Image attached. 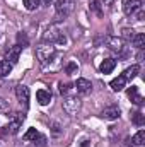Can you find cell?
Returning a JSON list of instances; mask_svg holds the SVG:
<instances>
[{
  "mask_svg": "<svg viewBox=\"0 0 145 147\" xmlns=\"http://www.w3.org/2000/svg\"><path fill=\"white\" fill-rule=\"evenodd\" d=\"M22 3H24V7L28 10H36L41 5V0H22Z\"/></svg>",
  "mask_w": 145,
  "mask_h": 147,
  "instance_id": "obj_22",
  "label": "cell"
},
{
  "mask_svg": "<svg viewBox=\"0 0 145 147\" xmlns=\"http://www.w3.org/2000/svg\"><path fill=\"white\" fill-rule=\"evenodd\" d=\"M138 72H140V67H138V65H132V67H128V69L123 72V77H125L126 82H128V80H133V79L138 75Z\"/></svg>",
  "mask_w": 145,
  "mask_h": 147,
  "instance_id": "obj_16",
  "label": "cell"
},
{
  "mask_svg": "<svg viewBox=\"0 0 145 147\" xmlns=\"http://www.w3.org/2000/svg\"><path fill=\"white\" fill-rule=\"evenodd\" d=\"M12 72V63H9L7 60H0V77H7Z\"/></svg>",
  "mask_w": 145,
  "mask_h": 147,
  "instance_id": "obj_20",
  "label": "cell"
},
{
  "mask_svg": "<svg viewBox=\"0 0 145 147\" xmlns=\"http://www.w3.org/2000/svg\"><path fill=\"white\" fill-rule=\"evenodd\" d=\"M82 108V101H80V98H77V96H72V94H67L65 98H63V110L67 115H70V116H75L79 111Z\"/></svg>",
  "mask_w": 145,
  "mask_h": 147,
  "instance_id": "obj_3",
  "label": "cell"
},
{
  "mask_svg": "<svg viewBox=\"0 0 145 147\" xmlns=\"http://www.w3.org/2000/svg\"><path fill=\"white\" fill-rule=\"evenodd\" d=\"M101 116L104 120H109V121L118 120L119 118V108L116 105H111V106H108V108H104V110L101 111Z\"/></svg>",
  "mask_w": 145,
  "mask_h": 147,
  "instance_id": "obj_10",
  "label": "cell"
},
{
  "mask_svg": "<svg viewBox=\"0 0 145 147\" xmlns=\"http://www.w3.org/2000/svg\"><path fill=\"white\" fill-rule=\"evenodd\" d=\"M132 142H133L135 146H144V144H145V130L137 132V134L132 137Z\"/></svg>",
  "mask_w": 145,
  "mask_h": 147,
  "instance_id": "obj_21",
  "label": "cell"
},
{
  "mask_svg": "<svg viewBox=\"0 0 145 147\" xmlns=\"http://www.w3.org/2000/svg\"><path fill=\"white\" fill-rule=\"evenodd\" d=\"M126 94H128V98L132 99L133 105H137V106H142V105H144V98H142V94L138 92V87H137V86H132V87L126 91Z\"/></svg>",
  "mask_w": 145,
  "mask_h": 147,
  "instance_id": "obj_11",
  "label": "cell"
},
{
  "mask_svg": "<svg viewBox=\"0 0 145 147\" xmlns=\"http://www.w3.org/2000/svg\"><path fill=\"white\" fill-rule=\"evenodd\" d=\"M89 9H91V12H94L97 17L103 16V7H101V2H99V0H91V2H89Z\"/></svg>",
  "mask_w": 145,
  "mask_h": 147,
  "instance_id": "obj_18",
  "label": "cell"
},
{
  "mask_svg": "<svg viewBox=\"0 0 145 147\" xmlns=\"http://www.w3.org/2000/svg\"><path fill=\"white\" fill-rule=\"evenodd\" d=\"M21 51H22V48L19 46V45H14V46H10L7 51H5V60L9 62V63H17L19 62V57H21Z\"/></svg>",
  "mask_w": 145,
  "mask_h": 147,
  "instance_id": "obj_9",
  "label": "cell"
},
{
  "mask_svg": "<svg viewBox=\"0 0 145 147\" xmlns=\"http://www.w3.org/2000/svg\"><path fill=\"white\" fill-rule=\"evenodd\" d=\"M36 99H38V103H39L41 106H46V105L51 103V92L46 91V89H39V91L36 92Z\"/></svg>",
  "mask_w": 145,
  "mask_h": 147,
  "instance_id": "obj_13",
  "label": "cell"
},
{
  "mask_svg": "<svg viewBox=\"0 0 145 147\" xmlns=\"http://www.w3.org/2000/svg\"><path fill=\"white\" fill-rule=\"evenodd\" d=\"M36 57H38V60H39V63L43 67H46L50 62L55 60V57H56V46L51 45V43H46V41L41 43L36 48Z\"/></svg>",
  "mask_w": 145,
  "mask_h": 147,
  "instance_id": "obj_1",
  "label": "cell"
},
{
  "mask_svg": "<svg viewBox=\"0 0 145 147\" xmlns=\"http://www.w3.org/2000/svg\"><path fill=\"white\" fill-rule=\"evenodd\" d=\"M103 3L108 5V7H111V5H114V0H103Z\"/></svg>",
  "mask_w": 145,
  "mask_h": 147,
  "instance_id": "obj_29",
  "label": "cell"
},
{
  "mask_svg": "<svg viewBox=\"0 0 145 147\" xmlns=\"http://www.w3.org/2000/svg\"><path fill=\"white\" fill-rule=\"evenodd\" d=\"M34 144H38L39 147H44V144H46V137L39 134V135L36 137V140H34Z\"/></svg>",
  "mask_w": 145,
  "mask_h": 147,
  "instance_id": "obj_27",
  "label": "cell"
},
{
  "mask_svg": "<svg viewBox=\"0 0 145 147\" xmlns=\"http://www.w3.org/2000/svg\"><path fill=\"white\" fill-rule=\"evenodd\" d=\"M17 45H19L21 48H26V46L29 45V39H28V36H26L24 33H19V34H17Z\"/></svg>",
  "mask_w": 145,
  "mask_h": 147,
  "instance_id": "obj_24",
  "label": "cell"
},
{
  "mask_svg": "<svg viewBox=\"0 0 145 147\" xmlns=\"http://www.w3.org/2000/svg\"><path fill=\"white\" fill-rule=\"evenodd\" d=\"M70 89H72V86H70V84H63V82H60V84H58V91H60V94H65V96H67Z\"/></svg>",
  "mask_w": 145,
  "mask_h": 147,
  "instance_id": "obj_26",
  "label": "cell"
},
{
  "mask_svg": "<svg viewBox=\"0 0 145 147\" xmlns=\"http://www.w3.org/2000/svg\"><path fill=\"white\" fill-rule=\"evenodd\" d=\"M22 121H24V115H21V113L10 115V121H9V125H7V130H9L10 134H17L19 128L22 127Z\"/></svg>",
  "mask_w": 145,
  "mask_h": 147,
  "instance_id": "obj_8",
  "label": "cell"
},
{
  "mask_svg": "<svg viewBox=\"0 0 145 147\" xmlns=\"http://www.w3.org/2000/svg\"><path fill=\"white\" fill-rule=\"evenodd\" d=\"M38 135H39V132H38L36 128H29V130L24 134V140H33V142H34Z\"/></svg>",
  "mask_w": 145,
  "mask_h": 147,
  "instance_id": "obj_23",
  "label": "cell"
},
{
  "mask_svg": "<svg viewBox=\"0 0 145 147\" xmlns=\"http://www.w3.org/2000/svg\"><path fill=\"white\" fill-rule=\"evenodd\" d=\"M15 96H17V101L21 103V106H24V108L29 106V87L28 86L19 84L15 87Z\"/></svg>",
  "mask_w": 145,
  "mask_h": 147,
  "instance_id": "obj_6",
  "label": "cell"
},
{
  "mask_svg": "<svg viewBox=\"0 0 145 147\" xmlns=\"http://www.w3.org/2000/svg\"><path fill=\"white\" fill-rule=\"evenodd\" d=\"M106 46H108L111 51L118 53V55H125V41L123 38H118V36H106Z\"/></svg>",
  "mask_w": 145,
  "mask_h": 147,
  "instance_id": "obj_5",
  "label": "cell"
},
{
  "mask_svg": "<svg viewBox=\"0 0 145 147\" xmlns=\"http://www.w3.org/2000/svg\"><path fill=\"white\" fill-rule=\"evenodd\" d=\"M114 67H116V60H114V58H106V60L101 62L99 70H101L103 74H111L113 70H114Z\"/></svg>",
  "mask_w": 145,
  "mask_h": 147,
  "instance_id": "obj_14",
  "label": "cell"
},
{
  "mask_svg": "<svg viewBox=\"0 0 145 147\" xmlns=\"http://www.w3.org/2000/svg\"><path fill=\"white\" fill-rule=\"evenodd\" d=\"M109 86H111V89H113V91H116V92H118V91L125 89V86H126V79H125V77H123V74H121V75H118L116 79H113V80L109 82Z\"/></svg>",
  "mask_w": 145,
  "mask_h": 147,
  "instance_id": "obj_15",
  "label": "cell"
},
{
  "mask_svg": "<svg viewBox=\"0 0 145 147\" xmlns=\"http://www.w3.org/2000/svg\"><path fill=\"white\" fill-rule=\"evenodd\" d=\"M123 12L126 16H135L142 9V0H123Z\"/></svg>",
  "mask_w": 145,
  "mask_h": 147,
  "instance_id": "obj_7",
  "label": "cell"
},
{
  "mask_svg": "<svg viewBox=\"0 0 145 147\" xmlns=\"http://www.w3.org/2000/svg\"><path fill=\"white\" fill-rule=\"evenodd\" d=\"M44 41L51 43V45H65L67 38L63 34V31H60L56 26H50L46 29V33H44Z\"/></svg>",
  "mask_w": 145,
  "mask_h": 147,
  "instance_id": "obj_2",
  "label": "cell"
},
{
  "mask_svg": "<svg viewBox=\"0 0 145 147\" xmlns=\"http://www.w3.org/2000/svg\"><path fill=\"white\" fill-rule=\"evenodd\" d=\"M132 121L135 123V125H138V127H144L145 125V115L142 111H135V113H132Z\"/></svg>",
  "mask_w": 145,
  "mask_h": 147,
  "instance_id": "obj_19",
  "label": "cell"
},
{
  "mask_svg": "<svg viewBox=\"0 0 145 147\" xmlns=\"http://www.w3.org/2000/svg\"><path fill=\"white\" fill-rule=\"evenodd\" d=\"M73 9H75V3H73V0H56V3H55L56 16H58L60 19H65V17H68V16L73 12Z\"/></svg>",
  "mask_w": 145,
  "mask_h": 147,
  "instance_id": "obj_4",
  "label": "cell"
},
{
  "mask_svg": "<svg viewBox=\"0 0 145 147\" xmlns=\"http://www.w3.org/2000/svg\"><path fill=\"white\" fill-rule=\"evenodd\" d=\"M73 87L77 89V92L87 94V92H91V89H92V84H91L87 79H77V82L73 84Z\"/></svg>",
  "mask_w": 145,
  "mask_h": 147,
  "instance_id": "obj_12",
  "label": "cell"
},
{
  "mask_svg": "<svg viewBox=\"0 0 145 147\" xmlns=\"http://www.w3.org/2000/svg\"><path fill=\"white\" fill-rule=\"evenodd\" d=\"M51 2H53V0H43V3H44V5H50Z\"/></svg>",
  "mask_w": 145,
  "mask_h": 147,
  "instance_id": "obj_30",
  "label": "cell"
},
{
  "mask_svg": "<svg viewBox=\"0 0 145 147\" xmlns=\"http://www.w3.org/2000/svg\"><path fill=\"white\" fill-rule=\"evenodd\" d=\"M132 43H133V46H137V48L144 50V48H145V34H142V33L133 34V36H132Z\"/></svg>",
  "mask_w": 145,
  "mask_h": 147,
  "instance_id": "obj_17",
  "label": "cell"
},
{
  "mask_svg": "<svg viewBox=\"0 0 145 147\" xmlns=\"http://www.w3.org/2000/svg\"><path fill=\"white\" fill-rule=\"evenodd\" d=\"M9 110H10L9 103H7L3 98H0V111H7V113H9Z\"/></svg>",
  "mask_w": 145,
  "mask_h": 147,
  "instance_id": "obj_28",
  "label": "cell"
},
{
  "mask_svg": "<svg viewBox=\"0 0 145 147\" xmlns=\"http://www.w3.org/2000/svg\"><path fill=\"white\" fill-rule=\"evenodd\" d=\"M65 72L68 74V75L79 72V65H77V62H68V65L65 67Z\"/></svg>",
  "mask_w": 145,
  "mask_h": 147,
  "instance_id": "obj_25",
  "label": "cell"
}]
</instances>
